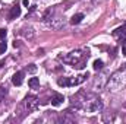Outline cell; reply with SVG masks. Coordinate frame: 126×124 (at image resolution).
Instances as JSON below:
<instances>
[{
	"instance_id": "obj_1",
	"label": "cell",
	"mask_w": 126,
	"mask_h": 124,
	"mask_svg": "<svg viewBox=\"0 0 126 124\" xmlns=\"http://www.w3.org/2000/svg\"><path fill=\"white\" fill-rule=\"evenodd\" d=\"M62 59L64 63H69V64H72L76 69H84L85 63H87V59H88V54H82V51L76 50V51L69 53L67 56H64Z\"/></svg>"
},
{
	"instance_id": "obj_2",
	"label": "cell",
	"mask_w": 126,
	"mask_h": 124,
	"mask_svg": "<svg viewBox=\"0 0 126 124\" xmlns=\"http://www.w3.org/2000/svg\"><path fill=\"white\" fill-rule=\"evenodd\" d=\"M24 104H25V107H27L28 111H34V110H37V107H38V98H37V96H32V95H28V96L24 99Z\"/></svg>"
},
{
	"instance_id": "obj_3",
	"label": "cell",
	"mask_w": 126,
	"mask_h": 124,
	"mask_svg": "<svg viewBox=\"0 0 126 124\" xmlns=\"http://www.w3.org/2000/svg\"><path fill=\"white\" fill-rule=\"evenodd\" d=\"M24 76H25L24 72H16V73L13 74V77H12V83H13L15 86H21L22 82H24Z\"/></svg>"
},
{
	"instance_id": "obj_4",
	"label": "cell",
	"mask_w": 126,
	"mask_h": 124,
	"mask_svg": "<svg viewBox=\"0 0 126 124\" xmlns=\"http://www.w3.org/2000/svg\"><path fill=\"white\" fill-rule=\"evenodd\" d=\"M113 37H114L116 39H119L120 42H123V41H126V31L123 29V26L117 28L116 31L113 32Z\"/></svg>"
},
{
	"instance_id": "obj_5",
	"label": "cell",
	"mask_w": 126,
	"mask_h": 124,
	"mask_svg": "<svg viewBox=\"0 0 126 124\" xmlns=\"http://www.w3.org/2000/svg\"><path fill=\"white\" fill-rule=\"evenodd\" d=\"M63 101H64V96H63L62 93H57V92L53 93V96H51V104H53L54 107H59Z\"/></svg>"
},
{
	"instance_id": "obj_6",
	"label": "cell",
	"mask_w": 126,
	"mask_h": 124,
	"mask_svg": "<svg viewBox=\"0 0 126 124\" xmlns=\"http://www.w3.org/2000/svg\"><path fill=\"white\" fill-rule=\"evenodd\" d=\"M18 16H21V7H19V4H15V6L10 9L9 19H16Z\"/></svg>"
},
{
	"instance_id": "obj_7",
	"label": "cell",
	"mask_w": 126,
	"mask_h": 124,
	"mask_svg": "<svg viewBox=\"0 0 126 124\" xmlns=\"http://www.w3.org/2000/svg\"><path fill=\"white\" fill-rule=\"evenodd\" d=\"M28 86H30L31 89L40 88V80H38V77H31V79L28 80Z\"/></svg>"
},
{
	"instance_id": "obj_8",
	"label": "cell",
	"mask_w": 126,
	"mask_h": 124,
	"mask_svg": "<svg viewBox=\"0 0 126 124\" xmlns=\"http://www.w3.org/2000/svg\"><path fill=\"white\" fill-rule=\"evenodd\" d=\"M82 19H84V15H82V13H76V15H73V16H72L70 24L78 25V24H81V21H82Z\"/></svg>"
},
{
	"instance_id": "obj_9",
	"label": "cell",
	"mask_w": 126,
	"mask_h": 124,
	"mask_svg": "<svg viewBox=\"0 0 126 124\" xmlns=\"http://www.w3.org/2000/svg\"><path fill=\"white\" fill-rule=\"evenodd\" d=\"M57 85L59 86H69V77H60V79H57Z\"/></svg>"
},
{
	"instance_id": "obj_10",
	"label": "cell",
	"mask_w": 126,
	"mask_h": 124,
	"mask_svg": "<svg viewBox=\"0 0 126 124\" xmlns=\"http://www.w3.org/2000/svg\"><path fill=\"white\" fill-rule=\"evenodd\" d=\"M93 66H94V70H101L103 66H104V63H103V60H95Z\"/></svg>"
},
{
	"instance_id": "obj_11",
	"label": "cell",
	"mask_w": 126,
	"mask_h": 124,
	"mask_svg": "<svg viewBox=\"0 0 126 124\" xmlns=\"http://www.w3.org/2000/svg\"><path fill=\"white\" fill-rule=\"evenodd\" d=\"M6 50H7V44H6V42H4V39H3V41L0 42V54H3Z\"/></svg>"
},
{
	"instance_id": "obj_12",
	"label": "cell",
	"mask_w": 126,
	"mask_h": 124,
	"mask_svg": "<svg viewBox=\"0 0 126 124\" xmlns=\"http://www.w3.org/2000/svg\"><path fill=\"white\" fill-rule=\"evenodd\" d=\"M6 93H7L6 88H3V86H1V88H0V101H1V99H3V98L6 96Z\"/></svg>"
},
{
	"instance_id": "obj_13",
	"label": "cell",
	"mask_w": 126,
	"mask_h": 124,
	"mask_svg": "<svg viewBox=\"0 0 126 124\" xmlns=\"http://www.w3.org/2000/svg\"><path fill=\"white\" fill-rule=\"evenodd\" d=\"M6 34H7L6 29H0V41H3V39L6 38Z\"/></svg>"
},
{
	"instance_id": "obj_14",
	"label": "cell",
	"mask_w": 126,
	"mask_h": 124,
	"mask_svg": "<svg viewBox=\"0 0 126 124\" xmlns=\"http://www.w3.org/2000/svg\"><path fill=\"white\" fill-rule=\"evenodd\" d=\"M27 70H28V72H31V73H34V72L37 70V67H35V64H30V66L27 67Z\"/></svg>"
},
{
	"instance_id": "obj_15",
	"label": "cell",
	"mask_w": 126,
	"mask_h": 124,
	"mask_svg": "<svg viewBox=\"0 0 126 124\" xmlns=\"http://www.w3.org/2000/svg\"><path fill=\"white\" fill-rule=\"evenodd\" d=\"M122 53H123V56H126V41H123V45H122Z\"/></svg>"
},
{
	"instance_id": "obj_16",
	"label": "cell",
	"mask_w": 126,
	"mask_h": 124,
	"mask_svg": "<svg viewBox=\"0 0 126 124\" xmlns=\"http://www.w3.org/2000/svg\"><path fill=\"white\" fill-rule=\"evenodd\" d=\"M22 3H24V6H28V4H30V1H28V0H24Z\"/></svg>"
},
{
	"instance_id": "obj_17",
	"label": "cell",
	"mask_w": 126,
	"mask_h": 124,
	"mask_svg": "<svg viewBox=\"0 0 126 124\" xmlns=\"http://www.w3.org/2000/svg\"><path fill=\"white\" fill-rule=\"evenodd\" d=\"M123 29H125V31H126V22H125V24H123Z\"/></svg>"
}]
</instances>
